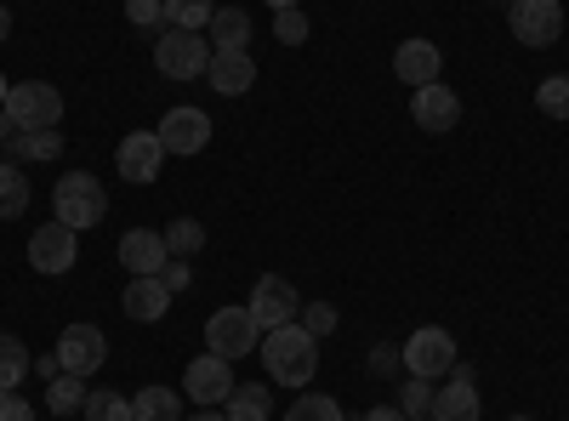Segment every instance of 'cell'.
<instances>
[{
    "label": "cell",
    "mask_w": 569,
    "mask_h": 421,
    "mask_svg": "<svg viewBox=\"0 0 569 421\" xmlns=\"http://www.w3.org/2000/svg\"><path fill=\"white\" fill-rule=\"evenodd\" d=\"M211 40L200 34V29H166L160 40H154V69L166 74V80H206V69H211Z\"/></svg>",
    "instance_id": "3"
},
{
    "label": "cell",
    "mask_w": 569,
    "mask_h": 421,
    "mask_svg": "<svg viewBox=\"0 0 569 421\" xmlns=\"http://www.w3.org/2000/svg\"><path fill=\"white\" fill-rule=\"evenodd\" d=\"M405 370L421 382H433V377H456V337L445 331V324H421V331H410V342L399 348Z\"/></svg>",
    "instance_id": "4"
},
{
    "label": "cell",
    "mask_w": 569,
    "mask_h": 421,
    "mask_svg": "<svg viewBox=\"0 0 569 421\" xmlns=\"http://www.w3.org/2000/svg\"><path fill=\"white\" fill-rule=\"evenodd\" d=\"M410 120L421 126V131H450L456 120H461V98L445 86V80H433V86H416L410 91Z\"/></svg>",
    "instance_id": "15"
},
{
    "label": "cell",
    "mask_w": 569,
    "mask_h": 421,
    "mask_svg": "<svg viewBox=\"0 0 569 421\" xmlns=\"http://www.w3.org/2000/svg\"><path fill=\"white\" fill-rule=\"evenodd\" d=\"M12 34V12H7V0H0V40Z\"/></svg>",
    "instance_id": "41"
},
{
    "label": "cell",
    "mask_w": 569,
    "mask_h": 421,
    "mask_svg": "<svg viewBox=\"0 0 569 421\" xmlns=\"http://www.w3.org/2000/svg\"><path fill=\"white\" fill-rule=\"evenodd\" d=\"M536 109H541L547 120H569V74H547V80L536 86Z\"/></svg>",
    "instance_id": "28"
},
{
    "label": "cell",
    "mask_w": 569,
    "mask_h": 421,
    "mask_svg": "<svg viewBox=\"0 0 569 421\" xmlns=\"http://www.w3.org/2000/svg\"><path fill=\"white\" fill-rule=\"evenodd\" d=\"M154 131H160L166 154H200V149L211 143V114L182 103V109H166V120H160Z\"/></svg>",
    "instance_id": "14"
},
{
    "label": "cell",
    "mask_w": 569,
    "mask_h": 421,
    "mask_svg": "<svg viewBox=\"0 0 569 421\" xmlns=\"http://www.w3.org/2000/svg\"><path fill=\"white\" fill-rule=\"evenodd\" d=\"M206 80H211L217 98H246V91L257 86V63H251V52H217Z\"/></svg>",
    "instance_id": "18"
},
{
    "label": "cell",
    "mask_w": 569,
    "mask_h": 421,
    "mask_svg": "<svg viewBox=\"0 0 569 421\" xmlns=\"http://www.w3.org/2000/svg\"><path fill=\"white\" fill-rule=\"evenodd\" d=\"M114 166H120V177L126 182H154L160 177V166H166V143H160V131H131V137H120V149H114Z\"/></svg>",
    "instance_id": "12"
},
{
    "label": "cell",
    "mask_w": 569,
    "mask_h": 421,
    "mask_svg": "<svg viewBox=\"0 0 569 421\" xmlns=\"http://www.w3.org/2000/svg\"><path fill=\"white\" fill-rule=\"evenodd\" d=\"M211 12H217V0H166V29H200L206 34Z\"/></svg>",
    "instance_id": "27"
},
{
    "label": "cell",
    "mask_w": 569,
    "mask_h": 421,
    "mask_svg": "<svg viewBox=\"0 0 569 421\" xmlns=\"http://www.w3.org/2000/svg\"><path fill=\"white\" fill-rule=\"evenodd\" d=\"M188 421H228L222 410H200V415H188Z\"/></svg>",
    "instance_id": "42"
},
{
    "label": "cell",
    "mask_w": 569,
    "mask_h": 421,
    "mask_svg": "<svg viewBox=\"0 0 569 421\" xmlns=\"http://www.w3.org/2000/svg\"><path fill=\"white\" fill-rule=\"evenodd\" d=\"M308 29H313V23H308V12H302V7L273 12V40H279V46H302V40H308Z\"/></svg>",
    "instance_id": "32"
},
{
    "label": "cell",
    "mask_w": 569,
    "mask_h": 421,
    "mask_svg": "<svg viewBox=\"0 0 569 421\" xmlns=\"http://www.w3.org/2000/svg\"><path fill=\"white\" fill-rule=\"evenodd\" d=\"M399 410L416 421V415H427L433 410V382H421V377H410L405 388H399Z\"/></svg>",
    "instance_id": "34"
},
{
    "label": "cell",
    "mask_w": 569,
    "mask_h": 421,
    "mask_svg": "<svg viewBox=\"0 0 569 421\" xmlns=\"http://www.w3.org/2000/svg\"><path fill=\"white\" fill-rule=\"evenodd\" d=\"M12 137H18V126H12V114H7V109H0V143H12Z\"/></svg>",
    "instance_id": "40"
},
{
    "label": "cell",
    "mask_w": 569,
    "mask_h": 421,
    "mask_svg": "<svg viewBox=\"0 0 569 421\" xmlns=\"http://www.w3.org/2000/svg\"><path fill=\"white\" fill-rule=\"evenodd\" d=\"M251 319L262 324V331H279V324H297V313H302V297H297V285L291 279H279V273H262L257 285H251Z\"/></svg>",
    "instance_id": "8"
},
{
    "label": "cell",
    "mask_w": 569,
    "mask_h": 421,
    "mask_svg": "<svg viewBox=\"0 0 569 421\" xmlns=\"http://www.w3.org/2000/svg\"><path fill=\"white\" fill-rule=\"evenodd\" d=\"M393 74L416 91V86H433L445 74V52L433 40H399V52H393Z\"/></svg>",
    "instance_id": "16"
},
{
    "label": "cell",
    "mask_w": 569,
    "mask_h": 421,
    "mask_svg": "<svg viewBox=\"0 0 569 421\" xmlns=\"http://www.w3.org/2000/svg\"><path fill=\"white\" fill-rule=\"evenodd\" d=\"M80 415H86V421H137V415H131V399H126V393H109V388H103V393H86V410H80Z\"/></svg>",
    "instance_id": "29"
},
{
    "label": "cell",
    "mask_w": 569,
    "mask_h": 421,
    "mask_svg": "<svg viewBox=\"0 0 569 421\" xmlns=\"http://www.w3.org/2000/svg\"><path fill=\"white\" fill-rule=\"evenodd\" d=\"M52 211H58L63 228L86 233V228H98L109 217V194H103V182L91 171H63L58 189H52Z\"/></svg>",
    "instance_id": "2"
},
{
    "label": "cell",
    "mask_w": 569,
    "mask_h": 421,
    "mask_svg": "<svg viewBox=\"0 0 569 421\" xmlns=\"http://www.w3.org/2000/svg\"><path fill=\"white\" fill-rule=\"evenodd\" d=\"M23 211H29V177L18 160H7L0 166V222H18Z\"/></svg>",
    "instance_id": "23"
},
{
    "label": "cell",
    "mask_w": 569,
    "mask_h": 421,
    "mask_svg": "<svg viewBox=\"0 0 569 421\" xmlns=\"http://www.w3.org/2000/svg\"><path fill=\"white\" fill-rule=\"evenodd\" d=\"M7 114H12L18 131H58V120H63V91L46 86V80H23V86H12Z\"/></svg>",
    "instance_id": "6"
},
{
    "label": "cell",
    "mask_w": 569,
    "mask_h": 421,
    "mask_svg": "<svg viewBox=\"0 0 569 421\" xmlns=\"http://www.w3.org/2000/svg\"><path fill=\"white\" fill-rule=\"evenodd\" d=\"M29 262H34V273H69L80 262V233L52 217L46 228L29 233Z\"/></svg>",
    "instance_id": "10"
},
{
    "label": "cell",
    "mask_w": 569,
    "mask_h": 421,
    "mask_svg": "<svg viewBox=\"0 0 569 421\" xmlns=\"http://www.w3.org/2000/svg\"><path fill=\"white\" fill-rule=\"evenodd\" d=\"M507 421H536V415H507Z\"/></svg>",
    "instance_id": "45"
},
{
    "label": "cell",
    "mask_w": 569,
    "mask_h": 421,
    "mask_svg": "<svg viewBox=\"0 0 569 421\" xmlns=\"http://www.w3.org/2000/svg\"><path fill=\"white\" fill-rule=\"evenodd\" d=\"M222 415H228V421H268V415H273V393H268L262 382H240V388L228 393Z\"/></svg>",
    "instance_id": "22"
},
{
    "label": "cell",
    "mask_w": 569,
    "mask_h": 421,
    "mask_svg": "<svg viewBox=\"0 0 569 421\" xmlns=\"http://www.w3.org/2000/svg\"><path fill=\"white\" fill-rule=\"evenodd\" d=\"M7 98H12V80H7V74H0V109H7Z\"/></svg>",
    "instance_id": "43"
},
{
    "label": "cell",
    "mask_w": 569,
    "mask_h": 421,
    "mask_svg": "<svg viewBox=\"0 0 569 421\" xmlns=\"http://www.w3.org/2000/svg\"><path fill=\"white\" fill-rule=\"evenodd\" d=\"M206 348L233 364V359H246V353L262 348V324L251 319V308H217L206 319Z\"/></svg>",
    "instance_id": "5"
},
{
    "label": "cell",
    "mask_w": 569,
    "mask_h": 421,
    "mask_svg": "<svg viewBox=\"0 0 569 421\" xmlns=\"http://www.w3.org/2000/svg\"><path fill=\"white\" fill-rule=\"evenodd\" d=\"M262 364L268 377L284 388H308L313 370H319V337H308L302 324H279V331H262Z\"/></svg>",
    "instance_id": "1"
},
{
    "label": "cell",
    "mask_w": 569,
    "mask_h": 421,
    "mask_svg": "<svg viewBox=\"0 0 569 421\" xmlns=\"http://www.w3.org/2000/svg\"><path fill=\"white\" fill-rule=\"evenodd\" d=\"M268 7H273V12H291V7H302V0H268Z\"/></svg>",
    "instance_id": "44"
},
{
    "label": "cell",
    "mask_w": 569,
    "mask_h": 421,
    "mask_svg": "<svg viewBox=\"0 0 569 421\" xmlns=\"http://www.w3.org/2000/svg\"><path fill=\"white\" fill-rule=\"evenodd\" d=\"M160 279L171 285V297H177V291H188V285H194V262H188V257H171V262L160 268Z\"/></svg>",
    "instance_id": "36"
},
{
    "label": "cell",
    "mask_w": 569,
    "mask_h": 421,
    "mask_svg": "<svg viewBox=\"0 0 569 421\" xmlns=\"http://www.w3.org/2000/svg\"><path fill=\"white\" fill-rule=\"evenodd\" d=\"M479 410H485L479 388H472L467 370H456V382L433 393V410H427V415H433V421H479Z\"/></svg>",
    "instance_id": "19"
},
{
    "label": "cell",
    "mask_w": 569,
    "mask_h": 421,
    "mask_svg": "<svg viewBox=\"0 0 569 421\" xmlns=\"http://www.w3.org/2000/svg\"><path fill=\"white\" fill-rule=\"evenodd\" d=\"M120 308H126V319H137V324H154V319H166V313H171V285H166L160 273L131 279L126 297H120Z\"/></svg>",
    "instance_id": "17"
},
{
    "label": "cell",
    "mask_w": 569,
    "mask_h": 421,
    "mask_svg": "<svg viewBox=\"0 0 569 421\" xmlns=\"http://www.w3.org/2000/svg\"><path fill=\"white\" fill-rule=\"evenodd\" d=\"M131 29H160L166 23V0H126Z\"/></svg>",
    "instance_id": "35"
},
{
    "label": "cell",
    "mask_w": 569,
    "mask_h": 421,
    "mask_svg": "<svg viewBox=\"0 0 569 421\" xmlns=\"http://www.w3.org/2000/svg\"><path fill=\"white\" fill-rule=\"evenodd\" d=\"M29 370H34L29 348H23L18 337H0V393H18Z\"/></svg>",
    "instance_id": "26"
},
{
    "label": "cell",
    "mask_w": 569,
    "mask_h": 421,
    "mask_svg": "<svg viewBox=\"0 0 569 421\" xmlns=\"http://www.w3.org/2000/svg\"><path fill=\"white\" fill-rule=\"evenodd\" d=\"M365 421H410V415H405V410H388V404H376Z\"/></svg>",
    "instance_id": "39"
},
{
    "label": "cell",
    "mask_w": 569,
    "mask_h": 421,
    "mask_svg": "<svg viewBox=\"0 0 569 421\" xmlns=\"http://www.w3.org/2000/svg\"><path fill=\"white\" fill-rule=\"evenodd\" d=\"M399 364H405L399 348H388V342H382V348H370V370H376V377H388V370H399Z\"/></svg>",
    "instance_id": "38"
},
{
    "label": "cell",
    "mask_w": 569,
    "mask_h": 421,
    "mask_svg": "<svg viewBox=\"0 0 569 421\" xmlns=\"http://www.w3.org/2000/svg\"><path fill=\"white\" fill-rule=\"evenodd\" d=\"M166 245H171V257H188V262H194V251L206 245V228H200L194 217H177V222L166 228Z\"/></svg>",
    "instance_id": "31"
},
{
    "label": "cell",
    "mask_w": 569,
    "mask_h": 421,
    "mask_svg": "<svg viewBox=\"0 0 569 421\" xmlns=\"http://www.w3.org/2000/svg\"><path fill=\"white\" fill-rule=\"evenodd\" d=\"M86 377H69V370H58V377H52V388H46V410H52V415H80L86 410Z\"/></svg>",
    "instance_id": "24"
},
{
    "label": "cell",
    "mask_w": 569,
    "mask_h": 421,
    "mask_svg": "<svg viewBox=\"0 0 569 421\" xmlns=\"http://www.w3.org/2000/svg\"><path fill=\"white\" fill-rule=\"evenodd\" d=\"M114 257H120V268H126L131 279H149V273H160V268L171 262V245H166L160 228H126Z\"/></svg>",
    "instance_id": "13"
},
{
    "label": "cell",
    "mask_w": 569,
    "mask_h": 421,
    "mask_svg": "<svg viewBox=\"0 0 569 421\" xmlns=\"http://www.w3.org/2000/svg\"><path fill=\"white\" fill-rule=\"evenodd\" d=\"M0 421H34V404L23 393H0Z\"/></svg>",
    "instance_id": "37"
},
{
    "label": "cell",
    "mask_w": 569,
    "mask_h": 421,
    "mask_svg": "<svg viewBox=\"0 0 569 421\" xmlns=\"http://www.w3.org/2000/svg\"><path fill=\"white\" fill-rule=\"evenodd\" d=\"M63 154V131H18L12 137V160L34 166V160H58Z\"/></svg>",
    "instance_id": "25"
},
{
    "label": "cell",
    "mask_w": 569,
    "mask_h": 421,
    "mask_svg": "<svg viewBox=\"0 0 569 421\" xmlns=\"http://www.w3.org/2000/svg\"><path fill=\"white\" fill-rule=\"evenodd\" d=\"M284 421H342V404L330 393H302L291 410H284Z\"/></svg>",
    "instance_id": "30"
},
{
    "label": "cell",
    "mask_w": 569,
    "mask_h": 421,
    "mask_svg": "<svg viewBox=\"0 0 569 421\" xmlns=\"http://www.w3.org/2000/svg\"><path fill=\"white\" fill-rule=\"evenodd\" d=\"M228 393H233L228 359H217V353L188 359V370H182V399H194L200 410H217V404H228Z\"/></svg>",
    "instance_id": "9"
},
{
    "label": "cell",
    "mask_w": 569,
    "mask_h": 421,
    "mask_svg": "<svg viewBox=\"0 0 569 421\" xmlns=\"http://www.w3.org/2000/svg\"><path fill=\"white\" fill-rule=\"evenodd\" d=\"M109 359V337L98 331V324H69V331L58 337V364L69 370V377H98Z\"/></svg>",
    "instance_id": "11"
},
{
    "label": "cell",
    "mask_w": 569,
    "mask_h": 421,
    "mask_svg": "<svg viewBox=\"0 0 569 421\" xmlns=\"http://www.w3.org/2000/svg\"><path fill=\"white\" fill-rule=\"evenodd\" d=\"M297 324H302L308 337H330V331H337V308H330V302H302Z\"/></svg>",
    "instance_id": "33"
},
{
    "label": "cell",
    "mask_w": 569,
    "mask_h": 421,
    "mask_svg": "<svg viewBox=\"0 0 569 421\" xmlns=\"http://www.w3.org/2000/svg\"><path fill=\"white\" fill-rule=\"evenodd\" d=\"M507 23H512V40L518 46H558V34H563V7L558 0H512L507 7Z\"/></svg>",
    "instance_id": "7"
},
{
    "label": "cell",
    "mask_w": 569,
    "mask_h": 421,
    "mask_svg": "<svg viewBox=\"0 0 569 421\" xmlns=\"http://www.w3.org/2000/svg\"><path fill=\"white\" fill-rule=\"evenodd\" d=\"M206 40H211V52H251V18H246V7H217L211 23H206Z\"/></svg>",
    "instance_id": "20"
},
{
    "label": "cell",
    "mask_w": 569,
    "mask_h": 421,
    "mask_svg": "<svg viewBox=\"0 0 569 421\" xmlns=\"http://www.w3.org/2000/svg\"><path fill=\"white\" fill-rule=\"evenodd\" d=\"M131 415H137V421H182V393L149 382L142 393H131Z\"/></svg>",
    "instance_id": "21"
}]
</instances>
